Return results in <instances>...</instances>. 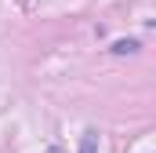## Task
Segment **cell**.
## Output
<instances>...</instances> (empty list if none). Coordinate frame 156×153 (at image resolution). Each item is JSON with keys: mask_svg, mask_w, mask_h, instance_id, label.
I'll return each mask as SVG.
<instances>
[{"mask_svg": "<svg viewBox=\"0 0 156 153\" xmlns=\"http://www.w3.org/2000/svg\"><path fill=\"white\" fill-rule=\"evenodd\" d=\"M80 153H98V139H94V131H87V135H83V142H80Z\"/></svg>", "mask_w": 156, "mask_h": 153, "instance_id": "6da1fadb", "label": "cell"}, {"mask_svg": "<svg viewBox=\"0 0 156 153\" xmlns=\"http://www.w3.org/2000/svg\"><path fill=\"white\" fill-rule=\"evenodd\" d=\"M47 153H58V150H47Z\"/></svg>", "mask_w": 156, "mask_h": 153, "instance_id": "7a4b0ae2", "label": "cell"}]
</instances>
